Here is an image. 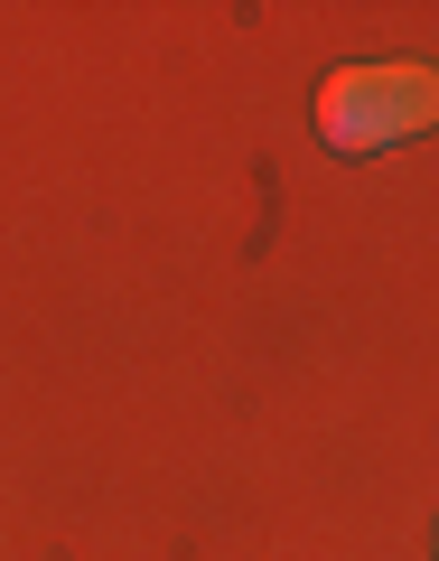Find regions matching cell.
<instances>
[{
    "label": "cell",
    "mask_w": 439,
    "mask_h": 561,
    "mask_svg": "<svg viewBox=\"0 0 439 561\" xmlns=\"http://www.w3.org/2000/svg\"><path fill=\"white\" fill-rule=\"evenodd\" d=\"M439 122V76L430 66H346L319 84V131L327 150H393V140Z\"/></svg>",
    "instance_id": "cell-1"
}]
</instances>
